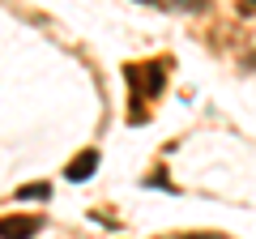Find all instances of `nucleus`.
<instances>
[{
	"mask_svg": "<svg viewBox=\"0 0 256 239\" xmlns=\"http://www.w3.org/2000/svg\"><path fill=\"white\" fill-rule=\"evenodd\" d=\"M146 4H158V0H146Z\"/></svg>",
	"mask_w": 256,
	"mask_h": 239,
	"instance_id": "nucleus-6",
	"label": "nucleus"
},
{
	"mask_svg": "<svg viewBox=\"0 0 256 239\" xmlns=\"http://www.w3.org/2000/svg\"><path fill=\"white\" fill-rule=\"evenodd\" d=\"M52 196V184H26L18 188V201H47Z\"/></svg>",
	"mask_w": 256,
	"mask_h": 239,
	"instance_id": "nucleus-4",
	"label": "nucleus"
},
{
	"mask_svg": "<svg viewBox=\"0 0 256 239\" xmlns=\"http://www.w3.org/2000/svg\"><path fill=\"white\" fill-rule=\"evenodd\" d=\"M124 77H128V86H132V94H137V102L141 98H154L158 90H162V64H132V68H124Z\"/></svg>",
	"mask_w": 256,
	"mask_h": 239,
	"instance_id": "nucleus-1",
	"label": "nucleus"
},
{
	"mask_svg": "<svg viewBox=\"0 0 256 239\" xmlns=\"http://www.w3.org/2000/svg\"><path fill=\"white\" fill-rule=\"evenodd\" d=\"M239 13H244V18H252V13H256V0H239Z\"/></svg>",
	"mask_w": 256,
	"mask_h": 239,
	"instance_id": "nucleus-5",
	"label": "nucleus"
},
{
	"mask_svg": "<svg viewBox=\"0 0 256 239\" xmlns=\"http://www.w3.org/2000/svg\"><path fill=\"white\" fill-rule=\"evenodd\" d=\"M94 166H98V154H94V150H82V154L68 162V171H64V175L82 184V180H90V175H94Z\"/></svg>",
	"mask_w": 256,
	"mask_h": 239,
	"instance_id": "nucleus-3",
	"label": "nucleus"
},
{
	"mask_svg": "<svg viewBox=\"0 0 256 239\" xmlns=\"http://www.w3.org/2000/svg\"><path fill=\"white\" fill-rule=\"evenodd\" d=\"M38 230H43L38 214H9V218H0V239H34Z\"/></svg>",
	"mask_w": 256,
	"mask_h": 239,
	"instance_id": "nucleus-2",
	"label": "nucleus"
}]
</instances>
